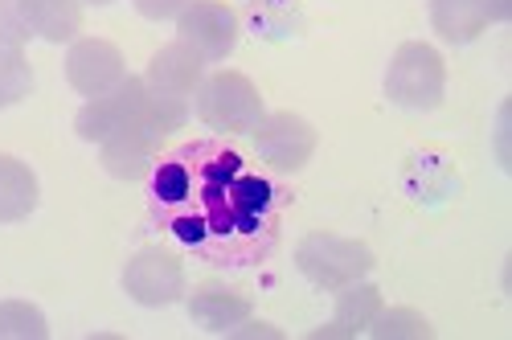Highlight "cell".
<instances>
[{
    "label": "cell",
    "instance_id": "6",
    "mask_svg": "<svg viewBox=\"0 0 512 340\" xmlns=\"http://www.w3.org/2000/svg\"><path fill=\"white\" fill-rule=\"evenodd\" d=\"M123 291L132 295L140 308H173L185 295V267L177 263V254L168 250H140L132 254V263L123 267Z\"/></svg>",
    "mask_w": 512,
    "mask_h": 340
},
{
    "label": "cell",
    "instance_id": "11",
    "mask_svg": "<svg viewBox=\"0 0 512 340\" xmlns=\"http://www.w3.org/2000/svg\"><path fill=\"white\" fill-rule=\"evenodd\" d=\"M377 312H381V291H377L373 283L357 279V283H349V287H340L332 320H328L324 328H316L312 340H353V336L369 332V324H373Z\"/></svg>",
    "mask_w": 512,
    "mask_h": 340
},
{
    "label": "cell",
    "instance_id": "12",
    "mask_svg": "<svg viewBox=\"0 0 512 340\" xmlns=\"http://www.w3.org/2000/svg\"><path fill=\"white\" fill-rule=\"evenodd\" d=\"M189 320L209 336H222L234 332L242 320H250V300L222 283H205L189 295Z\"/></svg>",
    "mask_w": 512,
    "mask_h": 340
},
{
    "label": "cell",
    "instance_id": "10",
    "mask_svg": "<svg viewBox=\"0 0 512 340\" xmlns=\"http://www.w3.org/2000/svg\"><path fill=\"white\" fill-rule=\"evenodd\" d=\"M205 78V58L185 46V41H173V46L156 50V58L148 62V87L160 91V95H177V99H189Z\"/></svg>",
    "mask_w": 512,
    "mask_h": 340
},
{
    "label": "cell",
    "instance_id": "21",
    "mask_svg": "<svg viewBox=\"0 0 512 340\" xmlns=\"http://www.w3.org/2000/svg\"><path fill=\"white\" fill-rule=\"evenodd\" d=\"M152 189H156V197H160L164 205L185 201V197H189V168H185L181 160L160 164V168H156V177H152Z\"/></svg>",
    "mask_w": 512,
    "mask_h": 340
},
{
    "label": "cell",
    "instance_id": "7",
    "mask_svg": "<svg viewBox=\"0 0 512 340\" xmlns=\"http://www.w3.org/2000/svg\"><path fill=\"white\" fill-rule=\"evenodd\" d=\"M127 78V62L119 54V46L103 37H74L66 50V82L82 95V99H99L107 91H115Z\"/></svg>",
    "mask_w": 512,
    "mask_h": 340
},
{
    "label": "cell",
    "instance_id": "25",
    "mask_svg": "<svg viewBox=\"0 0 512 340\" xmlns=\"http://www.w3.org/2000/svg\"><path fill=\"white\" fill-rule=\"evenodd\" d=\"M230 336H267V340H279L283 332H279V328H271V324H259V320H242Z\"/></svg>",
    "mask_w": 512,
    "mask_h": 340
},
{
    "label": "cell",
    "instance_id": "22",
    "mask_svg": "<svg viewBox=\"0 0 512 340\" xmlns=\"http://www.w3.org/2000/svg\"><path fill=\"white\" fill-rule=\"evenodd\" d=\"M0 41H5V46H17V50H25L33 41L25 13H21V0H0Z\"/></svg>",
    "mask_w": 512,
    "mask_h": 340
},
{
    "label": "cell",
    "instance_id": "26",
    "mask_svg": "<svg viewBox=\"0 0 512 340\" xmlns=\"http://www.w3.org/2000/svg\"><path fill=\"white\" fill-rule=\"evenodd\" d=\"M508 17H512L508 0H488V21H508Z\"/></svg>",
    "mask_w": 512,
    "mask_h": 340
},
{
    "label": "cell",
    "instance_id": "2",
    "mask_svg": "<svg viewBox=\"0 0 512 340\" xmlns=\"http://www.w3.org/2000/svg\"><path fill=\"white\" fill-rule=\"evenodd\" d=\"M197 99V119L209 127V132L222 136H250L254 123L263 119V95L259 87L234 70H218L201 78V87L193 91Z\"/></svg>",
    "mask_w": 512,
    "mask_h": 340
},
{
    "label": "cell",
    "instance_id": "24",
    "mask_svg": "<svg viewBox=\"0 0 512 340\" xmlns=\"http://www.w3.org/2000/svg\"><path fill=\"white\" fill-rule=\"evenodd\" d=\"M173 234H177L181 242H201L209 230H205L201 218H181V222H173Z\"/></svg>",
    "mask_w": 512,
    "mask_h": 340
},
{
    "label": "cell",
    "instance_id": "4",
    "mask_svg": "<svg viewBox=\"0 0 512 340\" xmlns=\"http://www.w3.org/2000/svg\"><path fill=\"white\" fill-rule=\"evenodd\" d=\"M295 267L300 275L324 291H340L373 271V250L361 238L345 234H308L295 246Z\"/></svg>",
    "mask_w": 512,
    "mask_h": 340
},
{
    "label": "cell",
    "instance_id": "1",
    "mask_svg": "<svg viewBox=\"0 0 512 340\" xmlns=\"http://www.w3.org/2000/svg\"><path fill=\"white\" fill-rule=\"evenodd\" d=\"M189 119V99H177V95H160L152 91L144 78H123L115 91L91 99L87 107L78 111L74 119V132L78 140H87V144H103L119 132H132V127H160L164 136H173L181 132Z\"/></svg>",
    "mask_w": 512,
    "mask_h": 340
},
{
    "label": "cell",
    "instance_id": "13",
    "mask_svg": "<svg viewBox=\"0 0 512 340\" xmlns=\"http://www.w3.org/2000/svg\"><path fill=\"white\" fill-rule=\"evenodd\" d=\"M402 185L414 201L422 205H443L459 193V177H455V164L439 152H414L402 168Z\"/></svg>",
    "mask_w": 512,
    "mask_h": 340
},
{
    "label": "cell",
    "instance_id": "27",
    "mask_svg": "<svg viewBox=\"0 0 512 340\" xmlns=\"http://www.w3.org/2000/svg\"><path fill=\"white\" fill-rule=\"evenodd\" d=\"M82 5H91V9H107V5H115V0H82Z\"/></svg>",
    "mask_w": 512,
    "mask_h": 340
},
{
    "label": "cell",
    "instance_id": "16",
    "mask_svg": "<svg viewBox=\"0 0 512 340\" xmlns=\"http://www.w3.org/2000/svg\"><path fill=\"white\" fill-rule=\"evenodd\" d=\"M431 25L451 46H467L492 25L488 0H431Z\"/></svg>",
    "mask_w": 512,
    "mask_h": 340
},
{
    "label": "cell",
    "instance_id": "18",
    "mask_svg": "<svg viewBox=\"0 0 512 340\" xmlns=\"http://www.w3.org/2000/svg\"><path fill=\"white\" fill-rule=\"evenodd\" d=\"M369 336L373 340H431L435 328L414 308H381L369 324Z\"/></svg>",
    "mask_w": 512,
    "mask_h": 340
},
{
    "label": "cell",
    "instance_id": "8",
    "mask_svg": "<svg viewBox=\"0 0 512 340\" xmlns=\"http://www.w3.org/2000/svg\"><path fill=\"white\" fill-rule=\"evenodd\" d=\"M238 13L222 0H189L177 17V33L185 46H193L205 62H222L238 46Z\"/></svg>",
    "mask_w": 512,
    "mask_h": 340
},
{
    "label": "cell",
    "instance_id": "23",
    "mask_svg": "<svg viewBox=\"0 0 512 340\" xmlns=\"http://www.w3.org/2000/svg\"><path fill=\"white\" fill-rule=\"evenodd\" d=\"M144 21H177L189 0H132Z\"/></svg>",
    "mask_w": 512,
    "mask_h": 340
},
{
    "label": "cell",
    "instance_id": "15",
    "mask_svg": "<svg viewBox=\"0 0 512 340\" xmlns=\"http://www.w3.org/2000/svg\"><path fill=\"white\" fill-rule=\"evenodd\" d=\"M21 13L33 37L66 46L82 33V0H21Z\"/></svg>",
    "mask_w": 512,
    "mask_h": 340
},
{
    "label": "cell",
    "instance_id": "14",
    "mask_svg": "<svg viewBox=\"0 0 512 340\" xmlns=\"http://www.w3.org/2000/svg\"><path fill=\"white\" fill-rule=\"evenodd\" d=\"M41 201V185L33 177V168L9 152H0V226L25 222Z\"/></svg>",
    "mask_w": 512,
    "mask_h": 340
},
{
    "label": "cell",
    "instance_id": "19",
    "mask_svg": "<svg viewBox=\"0 0 512 340\" xmlns=\"http://www.w3.org/2000/svg\"><path fill=\"white\" fill-rule=\"evenodd\" d=\"M29 91H33V66H29L25 50L0 41V111L29 99Z\"/></svg>",
    "mask_w": 512,
    "mask_h": 340
},
{
    "label": "cell",
    "instance_id": "17",
    "mask_svg": "<svg viewBox=\"0 0 512 340\" xmlns=\"http://www.w3.org/2000/svg\"><path fill=\"white\" fill-rule=\"evenodd\" d=\"M246 25L263 41H287L304 25L300 0H246Z\"/></svg>",
    "mask_w": 512,
    "mask_h": 340
},
{
    "label": "cell",
    "instance_id": "9",
    "mask_svg": "<svg viewBox=\"0 0 512 340\" xmlns=\"http://www.w3.org/2000/svg\"><path fill=\"white\" fill-rule=\"evenodd\" d=\"M168 136L160 127L144 123V127H132V132H119L111 140L99 144V160L107 168V177L115 181H144L148 177V164H152V152L164 144Z\"/></svg>",
    "mask_w": 512,
    "mask_h": 340
},
{
    "label": "cell",
    "instance_id": "20",
    "mask_svg": "<svg viewBox=\"0 0 512 340\" xmlns=\"http://www.w3.org/2000/svg\"><path fill=\"white\" fill-rule=\"evenodd\" d=\"M50 324L25 300H0V340H46Z\"/></svg>",
    "mask_w": 512,
    "mask_h": 340
},
{
    "label": "cell",
    "instance_id": "3",
    "mask_svg": "<svg viewBox=\"0 0 512 340\" xmlns=\"http://www.w3.org/2000/svg\"><path fill=\"white\" fill-rule=\"evenodd\" d=\"M447 91V66L435 46L406 41L394 50L386 70V99L402 111H435Z\"/></svg>",
    "mask_w": 512,
    "mask_h": 340
},
{
    "label": "cell",
    "instance_id": "5",
    "mask_svg": "<svg viewBox=\"0 0 512 340\" xmlns=\"http://www.w3.org/2000/svg\"><path fill=\"white\" fill-rule=\"evenodd\" d=\"M254 152H259V160L271 168V173H300V168L312 160L316 152V127L295 115V111H279V115H263L259 123H254Z\"/></svg>",
    "mask_w": 512,
    "mask_h": 340
}]
</instances>
